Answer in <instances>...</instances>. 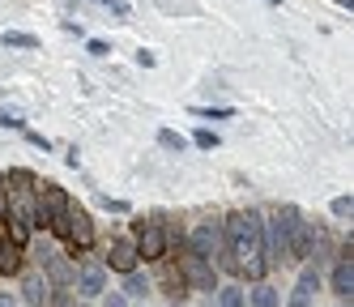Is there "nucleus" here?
<instances>
[{"mask_svg":"<svg viewBox=\"0 0 354 307\" xmlns=\"http://www.w3.org/2000/svg\"><path fill=\"white\" fill-rule=\"evenodd\" d=\"M222 248L231 252L235 273H243L248 281H265V218L257 210L248 214H231L222 222Z\"/></svg>","mask_w":354,"mask_h":307,"instance_id":"obj_1","label":"nucleus"},{"mask_svg":"<svg viewBox=\"0 0 354 307\" xmlns=\"http://www.w3.org/2000/svg\"><path fill=\"white\" fill-rule=\"evenodd\" d=\"M277 222H282V230H286L290 261L308 265L316 256V222H303V214L295 210V205H282V210H277Z\"/></svg>","mask_w":354,"mask_h":307,"instance_id":"obj_2","label":"nucleus"},{"mask_svg":"<svg viewBox=\"0 0 354 307\" xmlns=\"http://www.w3.org/2000/svg\"><path fill=\"white\" fill-rule=\"evenodd\" d=\"M133 243H137L141 261H162L167 256V226L154 222V218H137L133 222Z\"/></svg>","mask_w":354,"mask_h":307,"instance_id":"obj_3","label":"nucleus"},{"mask_svg":"<svg viewBox=\"0 0 354 307\" xmlns=\"http://www.w3.org/2000/svg\"><path fill=\"white\" fill-rule=\"evenodd\" d=\"M175 273H180V281H184V286L188 290H201V295H214L218 290V273H214V265L209 261H201V256H180V269H175Z\"/></svg>","mask_w":354,"mask_h":307,"instance_id":"obj_4","label":"nucleus"},{"mask_svg":"<svg viewBox=\"0 0 354 307\" xmlns=\"http://www.w3.org/2000/svg\"><path fill=\"white\" fill-rule=\"evenodd\" d=\"M64 239L77 252L94 248V222H90V214L82 210V205H73V201H68V218H64Z\"/></svg>","mask_w":354,"mask_h":307,"instance_id":"obj_5","label":"nucleus"},{"mask_svg":"<svg viewBox=\"0 0 354 307\" xmlns=\"http://www.w3.org/2000/svg\"><path fill=\"white\" fill-rule=\"evenodd\" d=\"M188 248H192V256H201V261L214 265V256L222 252V226L218 222H196L192 235H188Z\"/></svg>","mask_w":354,"mask_h":307,"instance_id":"obj_6","label":"nucleus"},{"mask_svg":"<svg viewBox=\"0 0 354 307\" xmlns=\"http://www.w3.org/2000/svg\"><path fill=\"white\" fill-rule=\"evenodd\" d=\"M73 286H77L82 299L107 295V265H103V261H86V265H77V273H73Z\"/></svg>","mask_w":354,"mask_h":307,"instance_id":"obj_7","label":"nucleus"},{"mask_svg":"<svg viewBox=\"0 0 354 307\" xmlns=\"http://www.w3.org/2000/svg\"><path fill=\"white\" fill-rule=\"evenodd\" d=\"M73 273H77V265L68 261L64 252H43V277L52 290H68L73 286Z\"/></svg>","mask_w":354,"mask_h":307,"instance_id":"obj_8","label":"nucleus"},{"mask_svg":"<svg viewBox=\"0 0 354 307\" xmlns=\"http://www.w3.org/2000/svg\"><path fill=\"white\" fill-rule=\"evenodd\" d=\"M103 265H107V269H115V273H133V269L141 265L133 235H115V239H111V248H107V261H103Z\"/></svg>","mask_w":354,"mask_h":307,"instance_id":"obj_9","label":"nucleus"},{"mask_svg":"<svg viewBox=\"0 0 354 307\" xmlns=\"http://www.w3.org/2000/svg\"><path fill=\"white\" fill-rule=\"evenodd\" d=\"M328 286H333V295H337V299H350V295H354V256H350V243L342 248L333 273H328Z\"/></svg>","mask_w":354,"mask_h":307,"instance_id":"obj_10","label":"nucleus"},{"mask_svg":"<svg viewBox=\"0 0 354 307\" xmlns=\"http://www.w3.org/2000/svg\"><path fill=\"white\" fill-rule=\"evenodd\" d=\"M316 290H320V269L316 265H303L295 290H290V307H316Z\"/></svg>","mask_w":354,"mask_h":307,"instance_id":"obj_11","label":"nucleus"},{"mask_svg":"<svg viewBox=\"0 0 354 307\" xmlns=\"http://www.w3.org/2000/svg\"><path fill=\"white\" fill-rule=\"evenodd\" d=\"M265 261H269V265H282V261H290L286 230H282V222H277V214H273V222H265Z\"/></svg>","mask_w":354,"mask_h":307,"instance_id":"obj_12","label":"nucleus"},{"mask_svg":"<svg viewBox=\"0 0 354 307\" xmlns=\"http://www.w3.org/2000/svg\"><path fill=\"white\" fill-rule=\"evenodd\" d=\"M47 299H52V286H47V277H43V273H26V277H21V303L47 307Z\"/></svg>","mask_w":354,"mask_h":307,"instance_id":"obj_13","label":"nucleus"},{"mask_svg":"<svg viewBox=\"0 0 354 307\" xmlns=\"http://www.w3.org/2000/svg\"><path fill=\"white\" fill-rule=\"evenodd\" d=\"M0 273H5V277L21 273V243H13L5 235H0Z\"/></svg>","mask_w":354,"mask_h":307,"instance_id":"obj_14","label":"nucleus"},{"mask_svg":"<svg viewBox=\"0 0 354 307\" xmlns=\"http://www.w3.org/2000/svg\"><path fill=\"white\" fill-rule=\"evenodd\" d=\"M149 290H154V281H149L145 273H137V269L124 273V290H120L124 299H149Z\"/></svg>","mask_w":354,"mask_h":307,"instance_id":"obj_15","label":"nucleus"},{"mask_svg":"<svg viewBox=\"0 0 354 307\" xmlns=\"http://www.w3.org/2000/svg\"><path fill=\"white\" fill-rule=\"evenodd\" d=\"M282 299H277V290L269 286V281H257V286H252V307H277Z\"/></svg>","mask_w":354,"mask_h":307,"instance_id":"obj_16","label":"nucleus"},{"mask_svg":"<svg viewBox=\"0 0 354 307\" xmlns=\"http://www.w3.org/2000/svg\"><path fill=\"white\" fill-rule=\"evenodd\" d=\"M218 307H248V295L239 286H218Z\"/></svg>","mask_w":354,"mask_h":307,"instance_id":"obj_17","label":"nucleus"},{"mask_svg":"<svg viewBox=\"0 0 354 307\" xmlns=\"http://www.w3.org/2000/svg\"><path fill=\"white\" fill-rule=\"evenodd\" d=\"M158 145H162V149H171V154H184V145H188V141H184L180 133H171V128H162V133H158Z\"/></svg>","mask_w":354,"mask_h":307,"instance_id":"obj_18","label":"nucleus"},{"mask_svg":"<svg viewBox=\"0 0 354 307\" xmlns=\"http://www.w3.org/2000/svg\"><path fill=\"white\" fill-rule=\"evenodd\" d=\"M5 47H39V39L26 30H5Z\"/></svg>","mask_w":354,"mask_h":307,"instance_id":"obj_19","label":"nucleus"},{"mask_svg":"<svg viewBox=\"0 0 354 307\" xmlns=\"http://www.w3.org/2000/svg\"><path fill=\"white\" fill-rule=\"evenodd\" d=\"M0 124L5 128H26V115H21L17 107H0Z\"/></svg>","mask_w":354,"mask_h":307,"instance_id":"obj_20","label":"nucleus"},{"mask_svg":"<svg viewBox=\"0 0 354 307\" xmlns=\"http://www.w3.org/2000/svg\"><path fill=\"white\" fill-rule=\"evenodd\" d=\"M192 115H201V120H231V107H192Z\"/></svg>","mask_w":354,"mask_h":307,"instance_id":"obj_21","label":"nucleus"},{"mask_svg":"<svg viewBox=\"0 0 354 307\" xmlns=\"http://www.w3.org/2000/svg\"><path fill=\"white\" fill-rule=\"evenodd\" d=\"M350 214H354V201H350V196H337V201H333V218H342V222H346Z\"/></svg>","mask_w":354,"mask_h":307,"instance_id":"obj_22","label":"nucleus"},{"mask_svg":"<svg viewBox=\"0 0 354 307\" xmlns=\"http://www.w3.org/2000/svg\"><path fill=\"white\" fill-rule=\"evenodd\" d=\"M192 141H196L201 149H214V145H218V133H209V128H196V137H192Z\"/></svg>","mask_w":354,"mask_h":307,"instance_id":"obj_23","label":"nucleus"},{"mask_svg":"<svg viewBox=\"0 0 354 307\" xmlns=\"http://www.w3.org/2000/svg\"><path fill=\"white\" fill-rule=\"evenodd\" d=\"M90 56H111V47L103 39H90Z\"/></svg>","mask_w":354,"mask_h":307,"instance_id":"obj_24","label":"nucleus"},{"mask_svg":"<svg viewBox=\"0 0 354 307\" xmlns=\"http://www.w3.org/2000/svg\"><path fill=\"white\" fill-rule=\"evenodd\" d=\"M98 299H103V307H129V299H124V295H98Z\"/></svg>","mask_w":354,"mask_h":307,"instance_id":"obj_25","label":"nucleus"},{"mask_svg":"<svg viewBox=\"0 0 354 307\" xmlns=\"http://www.w3.org/2000/svg\"><path fill=\"white\" fill-rule=\"evenodd\" d=\"M26 141H30V145H39V149H52V141H47L43 133H26Z\"/></svg>","mask_w":354,"mask_h":307,"instance_id":"obj_26","label":"nucleus"},{"mask_svg":"<svg viewBox=\"0 0 354 307\" xmlns=\"http://www.w3.org/2000/svg\"><path fill=\"white\" fill-rule=\"evenodd\" d=\"M137 64L141 68H154V51H137Z\"/></svg>","mask_w":354,"mask_h":307,"instance_id":"obj_27","label":"nucleus"},{"mask_svg":"<svg viewBox=\"0 0 354 307\" xmlns=\"http://www.w3.org/2000/svg\"><path fill=\"white\" fill-rule=\"evenodd\" d=\"M47 307H68V295H60V290H52V299H47Z\"/></svg>","mask_w":354,"mask_h":307,"instance_id":"obj_28","label":"nucleus"},{"mask_svg":"<svg viewBox=\"0 0 354 307\" xmlns=\"http://www.w3.org/2000/svg\"><path fill=\"white\" fill-rule=\"evenodd\" d=\"M0 307H17V295H9V290H0Z\"/></svg>","mask_w":354,"mask_h":307,"instance_id":"obj_29","label":"nucleus"},{"mask_svg":"<svg viewBox=\"0 0 354 307\" xmlns=\"http://www.w3.org/2000/svg\"><path fill=\"white\" fill-rule=\"evenodd\" d=\"M337 5H342V9H354V0H337Z\"/></svg>","mask_w":354,"mask_h":307,"instance_id":"obj_30","label":"nucleus"},{"mask_svg":"<svg viewBox=\"0 0 354 307\" xmlns=\"http://www.w3.org/2000/svg\"><path fill=\"white\" fill-rule=\"evenodd\" d=\"M269 5H282V0H269Z\"/></svg>","mask_w":354,"mask_h":307,"instance_id":"obj_31","label":"nucleus"},{"mask_svg":"<svg viewBox=\"0 0 354 307\" xmlns=\"http://www.w3.org/2000/svg\"><path fill=\"white\" fill-rule=\"evenodd\" d=\"M171 307H184V303H171Z\"/></svg>","mask_w":354,"mask_h":307,"instance_id":"obj_32","label":"nucleus"},{"mask_svg":"<svg viewBox=\"0 0 354 307\" xmlns=\"http://www.w3.org/2000/svg\"><path fill=\"white\" fill-rule=\"evenodd\" d=\"M342 307H346V303H342Z\"/></svg>","mask_w":354,"mask_h":307,"instance_id":"obj_33","label":"nucleus"}]
</instances>
